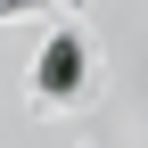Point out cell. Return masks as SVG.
<instances>
[{"mask_svg": "<svg viewBox=\"0 0 148 148\" xmlns=\"http://www.w3.org/2000/svg\"><path fill=\"white\" fill-rule=\"evenodd\" d=\"M82 41H74V33H58V41L41 49V66H33V90H41V99H66V90H82Z\"/></svg>", "mask_w": 148, "mask_h": 148, "instance_id": "1", "label": "cell"}]
</instances>
